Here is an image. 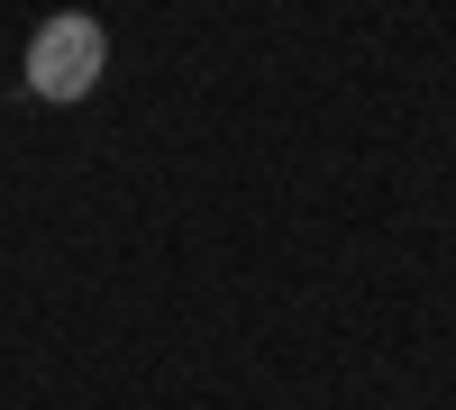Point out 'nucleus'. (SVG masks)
<instances>
[{
  "mask_svg": "<svg viewBox=\"0 0 456 410\" xmlns=\"http://www.w3.org/2000/svg\"><path fill=\"white\" fill-rule=\"evenodd\" d=\"M101 73H110V28H101L92 10H55V19H37L28 55H19L28 100L73 109V100H92V92H101Z\"/></svg>",
  "mask_w": 456,
  "mask_h": 410,
  "instance_id": "f257e3e1",
  "label": "nucleus"
}]
</instances>
